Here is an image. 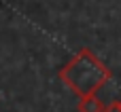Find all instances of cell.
I'll return each instance as SVG.
<instances>
[{
    "instance_id": "6da1fadb",
    "label": "cell",
    "mask_w": 121,
    "mask_h": 112,
    "mask_svg": "<svg viewBox=\"0 0 121 112\" xmlns=\"http://www.w3.org/2000/svg\"><path fill=\"white\" fill-rule=\"evenodd\" d=\"M113 72L91 49H79V53L60 70V80L77 95L85 97L98 93L108 80Z\"/></svg>"
},
{
    "instance_id": "7a4b0ae2",
    "label": "cell",
    "mask_w": 121,
    "mask_h": 112,
    "mask_svg": "<svg viewBox=\"0 0 121 112\" xmlns=\"http://www.w3.org/2000/svg\"><path fill=\"white\" fill-rule=\"evenodd\" d=\"M104 104L102 100L91 93V95H85V97H79V112H104Z\"/></svg>"
},
{
    "instance_id": "3957f363",
    "label": "cell",
    "mask_w": 121,
    "mask_h": 112,
    "mask_svg": "<svg viewBox=\"0 0 121 112\" xmlns=\"http://www.w3.org/2000/svg\"><path fill=\"white\" fill-rule=\"evenodd\" d=\"M104 112H121V102H111L104 108Z\"/></svg>"
}]
</instances>
